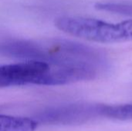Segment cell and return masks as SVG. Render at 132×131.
<instances>
[{
	"mask_svg": "<svg viewBox=\"0 0 132 131\" xmlns=\"http://www.w3.org/2000/svg\"><path fill=\"white\" fill-rule=\"evenodd\" d=\"M102 114L104 117L114 120H132V103L123 105H104Z\"/></svg>",
	"mask_w": 132,
	"mask_h": 131,
	"instance_id": "obj_4",
	"label": "cell"
},
{
	"mask_svg": "<svg viewBox=\"0 0 132 131\" xmlns=\"http://www.w3.org/2000/svg\"><path fill=\"white\" fill-rule=\"evenodd\" d=\"M50 64L36 60H27L0 66V88L26 85H39Z\"/></svg>",
	"mask_w": 132,
	"mask_h": 131,
	"instance_id": "obj_2",
	"label": "cell"
},
{
	"mask_svg": "<svg viewBox=\"0 0 132 131\" xmlns=\"http://www.w3.org/2000/svg\"><path fill=\"white\" fill-rule=\"evenodd\" d=\"M55 26L70 36L101 43H118L132 40V19L112 23L80 16H60Z\"/></svg>",
	"mask_w": 132,
	"mask_h": 131,
	"instance_id": "obj_1",
	"label": "cell"
},
{
	"mask_svg": "<svg viewBox=\"0 0 132 131\" xmlns=\"http://www.w3.org/2000/svg\"><path fill=\"white\" fill-rule=\"evenodd\" d=\"M38 126L30 118L0 114V131H35Z\"/></svg>",
	"mask_w": 132,
	"mask_h": 131,
	"instance_id": "obj_3",
	"label": "cell"
},
{
	"mask_svg": "<svg viewBox=\"0 0 132 131\" xmlns=\"http://www.w3.org/2000/svg\"><path fill=\"white\" fill-rule=\"evenodd\" d=\"M95 8L117 14L125 15H132V3H114V2H101L95 5Z\"/></svg>",
	"mask_w": 132,
	"mask_h": 131,
	"instance_id": "obj_5",
	"label": "cell"
}]
</instances>
